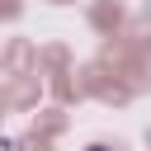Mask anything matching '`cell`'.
<instances>
[{
    "label": "cell",
    "mask_w": 151,
    "mask_h": 151,
    "mask_svg": "<svg viewBox=\"0 0 151 151\" xmlns=\"http://www.w3.org/2000/svg\"><path fill=\"white\" fill-rule=\"evenodd\" d=\"M90 151H104V146H90Z\"/></svg>",
    "instance_id": "obj_1"
}]
</instances>
